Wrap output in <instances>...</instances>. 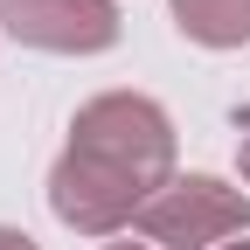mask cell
<instances>
[{
  "label": "cell",
  "mask_w": 250,
  "mask_h": 250,
  "mask_svg": "<svg viewBox=\"0 0 250 250\" xmlns=\"http://www.w3.org/2000/svg\"><path fill=\"white\" fill-rule=\"evenodd\" d=\"M174 181V118L146 90H104L77 104L70 146L49 167V208L77 236H118Z\"/></svg>",
  "instance_id": "cell-1"
},
{
  "label": "cell",
  "mask_w": 250,
  "mask_h": 250,
  "mask_svg": "<svg viewBox=\"0 0 250 250\" xmlns=\"http://www.w3.org/2000/svg\"><path fill=\"white\" fill-rule=\"evenodd\" d=\"M243 229H250V195L229 188L223 174H174L139 215V236L160 250H223Z\"/></svg>",
  "instance_id": "cell-2"
},
{
  "label": "cell",
  "mask_w": 250,
  "mask_h": 250,
  "mask_svg": "<svg viewBox=\"0 0 250 250\" xmlns=\"http://www.w3.org/2000/svg\"><path fill=\"white\" fill-rule=\"evenodd\" d=\"M0 35L42 56H104L118 42V0H0Z\"/></svg>",
  "instance_id": "cell-3"
},
{
  "label": "cell",
  "mask_w": 250,
  "mask_h": 250,
  "mask_svg": "<svg viewBox=\"0 0 250 250\" xmlns=\"http://www.w3.org/2000/svg\"><path fill=\"white\" fill-rule=\"evenodd\" d=\"M174 28L202 49H243L250 42V0H167Z\"/></svg>",
  "instance_id": "cell-4"
},
{
  "label": "cell",
  "mask_w": 250,
  "mask_h": 250,
  "mask_svg": "<svg viewBox=\"0 0 250 250\" xmlns=\"http://www.w3.org/2000/svg\"><path fill=\"white\" fill-rule=\"evenodd\" d=\"M0 250H42V243L28 236V229H7V223H0Z\"/></svg>",
  "instance_id": "cell-5"
},
{
  "label": "cell",
  "mask_w": 250,
  "mask_h": 250,
  "mask_svg": "<svg viewBox=\"0 0 250 250\" xmlns=\"http://www.w3.org/2000/svg\"><path fill=\"white\" fill-rule=\"evenodd\" d=\"M236 167H243V188H250V118H243V139H236Z\"/></svg>",
  "instance_id": "cell-6"
},
{
  "label": "cell",
  "mask_w": 250,
  "mask_h": 250,
  "mask_svg": "<svg viewBox=\"0 0 250 250\" xmlns=\"http://www.w3.org/2000/svg\"><path fill=\"white\" fill-rule=\"evenodd\" d=\"M104 250H153V243H104Z\"/></svg>",
  "instance_id": "cell-7"
},
{
  "label": "cell",
  "mask_w": 250,
  "mask_h": 250,
  "mask_svg": "<svg viewBox=\"0 0 250 250\" xmlns=\"http://www.w3.org/2000/svg\"><path fill=\"white\" fill-rule=\"evenodd\" d=\"M223 250H250V243H223Z\"/></svg>",
  "instance_id": "cell-8"
}]
</instances>
